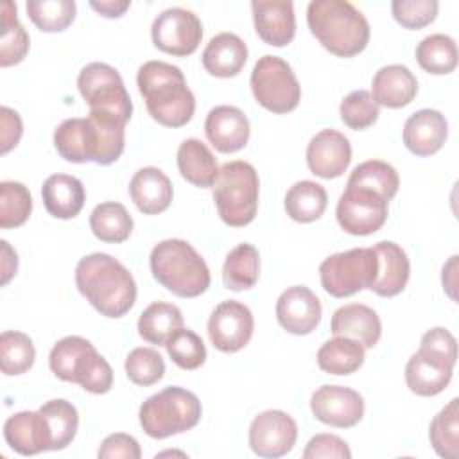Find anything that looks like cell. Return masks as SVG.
<instances>
[{"mask_svg":"<svg viewBox=\"0 0 459 459\" xmlns=\"http://www.w3.org/2000/svg\"><path fill=\"white\" fill-rule=\"evenodd\" d=\"M75 285L90 305L106 317L126 316L136 301L133 274L111 255L91 253L75 267Z\"/></svg>","mask_w":459,"mask_h":459,"instance_id":"cell-1","label":"cell"},{"mask_svg":"<svg viewBox=\"0 0 459 459\" xmlns=\"http://www.w3.org/2000/svg\"><path fill=\"white\" fill-rule=\"evenodd\" d=\"M124 145L126 126L102 117L66 118L54 131L57 154L72 163L111 165L122 156Z\"/></svg>","mask_w":459,"mask_h":459,"instance_id":"cell-2","label":"cell"},{"mask_svg":"<svg viewBox=\"0 0 459 459\" xmlns=\"http://www.w3.org/2000/svg\"><path fill=\"white\" fill-rule=\"evenodd\" d=\"M136 84L149 115L158 124L176 129L192 120L195 97L181 68L165 61H147L138 68Z\"/></svg>","mask_w":459,"mask_h":459,"instance_id":"cell-3","label":"cell"},{"mask_svg":"<svg viewBox=\"0 0 459 459\" xmlns=\"http://www.w3.org/2000/svg\"><path fill=\"white\" fill-rule=\"evenodd\" d=\"M307 23L316 39L337 57H353L369 43L366 16L346 0H312Z\"/></svg>","mask_w":459,"mask_h":459,"instance_id":"cell-4","label":"cell"},{"mask_svg":"<svg viewBox=\"0 0 459 459\" xmlns=\"http://www.w3.org/2000/svg\"><path fill=\"white\" fill-rule=\"evenodd\" d=\"M149 264L154 280L179 298H197L210 287V269L186 240L158 242L151 251Z\"/></svg>","mask_w":459,"mask_h":459,"instance_id":"cell-5","label":"cell"},{"mask_svg":"<svg viewBox=\"0 0 459 459\" xmlns=\"http://www.w3.org/2000/svg\"><path fill=\"white\" fill-rule=\"evenodd\" d=\"M52 373L65 382L79 384L84 391L104 394L113 385V369L95 346L81 335L59 339L48 355Z\"/></svg>","mask_w":459,"mask_h":459,"instance_id":"cell-6","label":"cell"},{"mask_svg":"<svg viewBox=\"0 0 459 459\" xmlns=\"http://www.w3.org/2000/svg\"><path fill=\"white\" fill-rule=\"evenodd\" d=\"M203 414L195 393L170 385L149 396L138 411L143 432L154 439H165L194 429Z\"/></svg>","mask_w":459,"mask_h":459,"instance_id":"cell-7","label":"cell"},{"mask_svg":"<svg viewBox=\"0 0 459 459\" xmlns=\"http://www.w3.org/2000/svg\"><path fill=\"white\" fill-rule=\"evenodd\" d=\"M260 181L255 167L247 161H228L219 169L213 185V203L219 217L231 228L247 226L258 210Z\"/></svg>","mask_w":459,"mask_h":459,"instance_id":"cell-8","label":"cell"},{"mask_svg":"<svg viewBox=\"0 0 459 459\" xmlns=\"http://www.w3.org/2000/svg\"><path fill=\"white\" fill-rule=\"evenodd\" d=\"M77 88L93 117L127 124L133 115V102L117 68L106 63L86 65L77 77Z\"/></svg>","mask_w":459,"mask_h":459,"instance_id":"cell-9","label":"cell"},{"mask_svg":"<svg viewBox=\"0 0 459 459\" xmlns=\"http://www.w3.org/2000/svg\"><path fill=\"white\" fill-rule=\"evenodd\" d=\"M378 274V256L373 247H355L325 258L319 265L323 289L333 298H348L371 289Z\"/></svg>","mask_w":459,"mask_h":459,"instance_id":"cell-10","label":"cell"},{"mask_svg":"<svg viewBox=\"0 0 459 459\" xmlns=\"http://www.w3.org/2000/svg\"><path fill=\"white\" fill-rule=\"evenodd\" d=\"M249 84L255 100L271 113L283 115L299 104L301 86L290 65L278 56H262L253 66Z\"/></svg>","mask_w":459,"mask_h":459,"instance_id":"cell-11","label":"cell"},{"mask_svg":"<svg viewBox=\"0 0 459 459\" xmlns=\"http://www.w3.org/2000/svg\"><path fill=\"white\" fill-rule=\"evenodd\" d=\"M387 203L373 188L346 185V190L337 201V222L350 235H371L385 224Z\"/></svg>","mask_w":459,"mask_h":459,"instance_id":"cell-12","label":"cell"},{"mask_svg":"<svg viewBox=\"0 0 459 459\" xmlns=\"http://www.w3.org/2000/svg\"><path fill=\"white\" fill-rule=\"evenodd\" d=\"M152 43L158 50L185 57L197 50L203 39V25L197 14L183 7L161 11L151 27Z\"/></svg>","mask_w":459,"mask_h":459,"instance_id":"cell-13","label":"cell"},{"mask_svg":"<svg viewBox=\"0 0 459 459\" xmlns=\"http://www.w3.org/2000/svg\"><path fill=\"white\" fill-rule=\"evenodd\" d=\"M253 328L255 319L251 310L237 299L219 303L208 319L210 342L224 353L242 350L251 341Z\"/></svg>","mask_w":459,"mask_h":459,"instance_id":"cell-14","label":"cell"},{"mask_svg":"<svg viewBox=\"0 0 459 459\" xmlns=\"http://www.w3.org/2000/svg\"><path fill=\"white\" fill-rule=\"evenodd\" d=\"M296 439V421L292 420V416L278 409L260 412L249 425V446L258 457H281L292 450Z\"/></svg>","mask_w":459,"mask_h":459,"instance_id":"cell-15","label":"cell"},{"mask_svg":"<svg viewBox=\"0 0 459 459\" xmlns=\"http://www.w3.org/2000/svg\"><path fill=\"white\" fill-rule=\"evenodd\" d=\"M455 362L434 348L420 346L405 364V384L418 396H436L450 384Z\"/></svg>","mask_w":459,"mask_h":459,"instance_id":"cell-16","label":"cell"},{"mask_svg":"<svg viewBox=\"0 0 459 459\" xmlns=\"http://www.w3.org/2000/svg\"><path fill=\"white\" fill-rule=\"evenodd\" d=\"M310 411L325 425L350 429L362 420L364 400L351 387L321 385L310 396Z\"/></svg>","mask_w":459,"mask_h":459,"instance_id":"cell-17","label":"cell"},{"mask_svg":"<svg viewBox=\"0 0 459 459\" xmlns=\"http://www.w3.org/2000/svg\"><path fill=\"white\" fill-rule=\"evenodd\" d=\"M321 301L305 285L285 289L276 301V319L292 335H308L321 321Z\"/></svg>","mask_w":459,"mask_h":459,"instance_id":"cell-18","label":"cell"},{"mask_svg":"<svg viewBox=\"0 0 459 459\" xmlns=\"http://www.w3.org/2000/svg\"><path fill=\"white\" fill-rule=\"evenodd\" d=\"M350 161V140L335 129H323L308 142L307 165L312 174L323 179H333L342 176Z\"/></svg>","mask_w":459,"mask_h":459,"instance_id":"cell-19","label":"cell"},{"mask_svg":"<svg viewBox=\"0 0 459 459\" xmlns=\"http://www.w3.org/2000/svg\"><path fill=\"white\" fill-rule=\"evenodd\" d=\"M4 437L20 455H36L52 450V432L39 409L9 416L4 423Z\"/></svg>","mask_w":459,"mask_h":459,"instance_id":"cell-20","label":"cell"},{"mask_svg":"<svg viewBox=\"0 0 459 459\" xmlns=\"http://www.w3.org/2000/svg\"><path fill=\"white\" fill-rule=\"evenodd\" d=\"M204 133L219 152L231 154L246 147L251 127L242 109L224 104L210 109L204 120Z\"/></svg>","mask_w":459,"mask_h":459,"instance_id":"cell-21","label":"cell"},{"mask_svg":"<svg viewBox=\"0 0 459 459\" xmlns=\"http://www.w3.org/2000/svg\"><path fill=\"white\" fill-rule=\"evenodd\" d=\"M255 30L258 38L271 47H285L296 34V14L292 2L253 0L251 2Z\"/></svg>","mask_w":459,"mask_h":459,"instance_id":"cell-22","label":"cell"},{"mask_svg":"<svg viewBox=\"0 0 459 459\" xmlns=\"http://www.w3.org/2000/svg\"><path fill=\"white\" fill-rule=\"evenodd\" d=\"M448 122L437 109H418L403 124V143L416 156H432L446 142Z\"/></svg>","mask_w":459,"mask_h":459,"instance_id":"cell-23","label":"cell"},{"mask_svg":"<svg viewBox=\"0 0 459 459\" xmlns=\"http://www.w3.org/2000/svg\"><path fill=\"white\" fill-rule=\"evenodd\" d=\"M418 81L405 65H387L378 68L371 81V97L378 106L391 109L403 108L414 100Z\"/></svg>","mask_w":459,"mask_h":459,"instance_id":"cell-24","label":"cell"},{"mask_svg":"<svg viewBox=\"0 0 459 459\" xmlns=\"http://www.w3.org/2000/svg\"><path fill=\"white\" fill-rule=\"evenodd\" d=\"M129 195L145 215H158L170 206L172 183L158 167H143L129 181Z\"/></svg>","mask_w":459,"mask_h":459,"instance_id":"cell-25","label":"cell"},{"mask_svg":"<svg viewBox=\"0 0 459 459\" xmlns=\"http://www.w3.org/2000/svg\"><path fill=\"white\" fill-rule=\"evenodd\" d=\"M330 330L333 335H344L355 339L364 348H373L382 335V323L371 307L350 303L333 312Z\"/></svg>","mask_w":459,"mask_h":459,"instance_id":"cell-26","label":"cell"},{"mask_svg":"<svg viewBox=\"0 0 459 459\" xmlns=\"http://www.w3.org/2000/svg\"><path fill=\"white\" fill-rule=\"evenodd\" d=\"M204 70L221 79H230L240 74L247 61V47L242 38L233 32L213 36L201 56Z\"/></svg>","mask_w":459,"mask_h":459,"instance_id":"cell-27","label":"cell"},{"mask_svg":"<svg viewBox=\"0 0 459 459\" xmlns=\"http://www.w3.org/2000/svg\"><path fill=\"white\" fill-rule=\"evenodd\" d=\"M378 256V274L371 290L382 298H393L400 294L411 274V264L407 253L391 240H382L373 246Z\"/></svg>","mask_w":459,"mask_h":459,"instance_id":"cell-28","label":"cell"},{"mask_svg":"<svg viewBox=\"0 0 459 459\" xmlns=\"http://www.w3.org/2000/svg\"><path fill=\"white\" fill-rule=\"evenodd\" d=\"M41 197L47 212L56 219H74L84 206L86 192L75 176L52 174L41 186Z\"/></svg>","mask_w":459,"mask_h":459,"instance_id":"cell-29","label":"cell"},{"mask_svg":"<svg viewBox=\"0 0 459 459\" xmlns=\"http://www.w3.org/2000/svg\"><path fill=\"white\" fill-rule=\"evenodd\" d=\"M178 169L194 186L210 188L219 176V165L212 151L197 138H186L178 147Z\"/></svg>","mask_w":459,"mask_h":459,"instance_id":"cell-30","label":"cell"},{"mask_svg":"<svg viewBox=\"0 0 459 459\" xmlns=\"http://www.w3.org/2000/svg\"><path fill=\"white\" fill-rule=\"evenodd\" d=\"M183 328L181 310L165 301L151 303L138 319V333L143 341L156 346H165V342Z\"/></svg>","mask_w":459,"mask_h":459,"instance_id":"cell-31","label":"cell"},{"mask_svg":"<svg viewBox=\"0 0 459 459\" xmlns=\"http://www.w3.org/2000/svg\"><path fill=\"white\" fill-rule=\"evenodd\" d=\"M328 204V195L326 190L323 188V185L310 181V179H303L294 183L287 194H285V212L287 215L296 221V222H314L317 221Z\"/></svg>","mask_w":459,"mask_h":459,"instance_id":"cell-32","label":"cell"},{"mask_svg":"<svg viewBox=\"0 0 459 459\" xmlns=\"http://www.w3.org/2000/svg\"><path fill=\"white\" fill-rule=\"evenodd\" d=\"M364 350L355 339L335 335L319 348L317 366L330 375H351L364 364Z\"/></svg>","mask_w":459,"mask_h":459,"instance_id":"cell-33","label":"cell"},{"mask_svg":"<svg viewBox=\"0 0 459 459\" xmlns=\"http://www.w3.org/2000/svg\"><path fill=\"white\" fill-rule=\"evenodd\" d=\"M260 274V255L258 249L242 242L233 247L222 265V283L230 290H247L256 285Z\"/></svg>","mask_w":459,"mask_h":459,"instance_id":"cell-34","label":"cell"},{"mask_svg":"<svg viewBox=\"0 0 459 459\" xmlns=\"http://www.w3.org/2000/svg\"><path fill=\"white\" fill-rule=\"evenodd\" d=\"M91 233L108 244L126 242L133 231V217L124 204L115 201L100 203L90 213Z\"/></svg>","mask_w":459,"mask_h":459,"instance_id":"cell-35","label":"cell"},{"mask_svg":"<svg viewBox=\"0 0 459 459\" xmlns=\"http://www.w3.org/2000/svg\"><path fill=\"white\" fill-rule=\"evenodd\" d=\"M429 439L434 452L445 459L459 455V400L452 398L430 421Z\"/></svg>","mask_w":459,"mask_h":459,"instance_id":"cell-36","label":"cell"},{"mask_svg":"<svg viewBox=\"0 0 459 459\" xmlns=\"http://www.w3.org/2000/svg\"><path fill=\"white\" fill-rule=\"evenodd\" d=\"M2 36H0V66H13L25 59L29 52V34L18 22L16 5L13 2H2Z\"/></svg>","mask_w":459,"mask_h":459,"instance_id":"cell-37","label":"cell"},{"mask_svg":"<svg viewBox=\"0 0 459 459\" xmlns=\"http://www.w3.org/2000/svg\"><path fill=\"white\" fill-rule=\"evenodd\" d=\"M418 65L434 75H446L457 66V45L446 34H430L416 47Z\"/></svg>","mask_w":459,"mask_h":459,"instance_id":"cell-38","label":"cell"},{"mask_svg":"<svg viewBox=\"0 0 459 459\" xmlns=\"http://www.w3.org/2000/svg\"><path fill=\"white\" fill-rule=\"evenodd\" d=\"M348 186H368L378 192L385 201H391L400 186V178L398 172L393 165L382 160H368L359 163L350 178H348Z\"/></svg>","mask_w":459,"mask_h":459,"instance_id":"cell-39","label":"cell"},{"mask_svg":"<svg viewBox=\"0 0 459 459\" xmlns=\"http://www.w3.org/2000/svg\"><path fill=\"white\" fill-rule=\"evenodd\" d=\"M36 359L32 339L16 330H5L0 335V369L4 375L14 377L27 373Z\"/></svg>","mask_w":459,"mask_h":459,"instance_id":"cell-40","label":"cell"},{"mask_svg":"<svg viewBox=\"0 0 459 459\" xmlns=\"http://www.w3.org/2000/svg\"><path fill=\"white\" fill-rule=\"evenodd\" d=\"M39 412L47 418V423L52 432V450H63L66 448L79 427V414L75 405H72L68 400L56 398L48 400L39 407Z\"/></svg>","mask_w":459,"mask_h":459,"instance_id":"cell-41","label":"cell"},{"mask_svg":"<svg viewBox=\"0 0 459 459\" xmlns=\"http://www.w3.org/2000/svg\"><path fill=\"white\" fill-rule=\"evenodd\" d=\"M27 14L43 32H61L75 20L74 0H29Z\"/></svg>","mask_w":459,"mask_h":459,"instance_id":"cell-42","label":"cell"},{"mask_svg":"<svg viewBox=\"0 0 459 459\" xmlns=\"http://www.w3.org/2000/svg\"><path fill=\"white\" fill-rule=\"evenodd\" d=\"M32 212V197L29 188L20 181L0 183V228L22 226Z\"/></svg>","mask_w":459,"mask_h":459,"instance_id":"cell-43","label":"cell"},{"mask_svg":"<svg viewBox=\"0 0 459 459\" xmlns=\"http://www.w3.org/2000/svg\"><path fill=\"white\" fill-rule=\"evenodd\" d=\"M127 378L136 385H154L165 375V360L154 348H134L124 362Z\"/></svg>","mask_w":459,"mask_h":459,"instance_id":"cell-44","label":"cell"},{"mask_svg":"<svg viewBox=\"0 0 459 459\" xmlns=\"http://www.w3.org/2000/svg\"><path fill=\"white\" fill-rule=\"evenodd\" d=\"M165 348L172 362L186 371L201 368L206 360V346L203 339L194 330L188 328H179L165 342Z\"/></svg>","mask_w":459,"mask_h":459,"instance_id":"cell-45","label":"cell"},{"mask_svg":"<svg viewBox=\"0 0 459 459\" xmlns=\"http://www.w3.org/2000/svg\"><path fill=\"white\" fill-rule=\"evenodd\" d=\"M339 113L344 126L355 131H362L378 120L380 109L368 90H355L341 100Z\"/></svg>","mask_w":459,"mask_h":459,"instance_id":"cell-46","label":"cell"},{"mask_svg":"<svg viewBox=\"0 0 459 459\" xmlns=\"http://www.w3.org/2000/svg\"><path fill=\"white\" fill-rule=\"evenodd\" d=\"M439 11L436 0H394L391 4L393 18L405 29L416 30L430 25Z\"/></svg>","mask_w":459,"mask_h":459,"instance_id":"cell-47","label":"cell"},{"mask_svg":"<svg viewBox=\"0 0 459 459\" xmlns=\"http://www.w3.org/2000/svg\"><path fill=\"white\" fill-rule=\"evenodd\" d=\"M351 450L335 434H316L303 450V459H350Z\"/></svg>","mask_w":459,"mask_h":459,"instance_id":"cell-48","label":"cell"},{"mask_svg":"<svg viewBox=\"0 0 459 459\" xmlns=\"http://www.w3.org/2000/svg\"><path fill=\"white\" fill-rule=\"evenodd\" d=\"M97 455L102 459H140L142 450L138 441L133 436L124 432H115V434H109L100 443Z\"/></svg>","mask_w":459,"mask_h":459,"instance_id":"cell-49","label":"cell"},{"mask_svg":"<svg viewBox=\"0 0 459 459\" xmlns=\"http://www.w3.org/2000/svg\"><path fill=\"white\" fill-rule=\"evenodd\" d=\"M23 133V124L20 115L7 108L2 106L0 108V145H2V154H7L13 147L18 145L20 138Z\"/></svg>","mask_w":459,"mask_h":459,"instance_id":"cell-50","label":"cell"},{"mask_svg":"<svg viewBox=\"0 0 459 459\" xmlns=\"http://www.w3.org/2000/svg\"><path fill=\"white\" fill-rule=\"evenodd\" d=\"M420 346H429V348H434L448 357L457 359V341L450 333V330H446L443 326H436V328H430L429 332H425L420 341Z\"/></svg>","mask_w":459,"mask_h":459,"instance_id":"cell-51","label":"cell"},{"mask_svg":"<svg viewBox=\"0 0 459 459\" xmlns=\"http://www.w3.org/2000/svg\"><path fill=\"white\" fill-rule=\"evenodd\" d=\"M90 7L104 18H120L131 7V2L129 0H100V2H90Z\"/></svg>","mask_w":459,"mask_h":459,"instance_id":"cell-52","label":"cell"},{"mask_svg":"<svg viewBox=\"0 0 459 459\" xmlns=\"http://www.w3.org/2000/svg\"><path fill=\"white\" fill-rule=\"evenodd\" d=\"M0 247H2V280H0V283L7 285L11 281V278L16 274L18 256L7 240H0Z\"/></svg>","mask_w":459,"mask_h":459,"instance_id":"cell-53","label":"cell"},{"mask_svg":"<svg viewBox=\"0 0 459 459\" xmlns=\"http://www.w3.org/2000/svg\"><path fill=\"white\" fill-rule=\"evenodd\" d=\"M457 278V255L450 256V260L443 265V274H441V281H443V289L446 290V294L455 301V281Z\"/></svg>","mask_w":459,"mask_h":459,"instance_id":"cell-54","label":"cell"}]
</instances>
